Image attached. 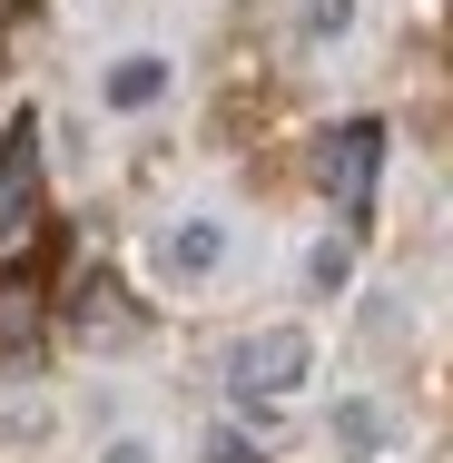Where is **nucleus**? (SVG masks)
Segmentation results:
<instances>
[{
    "label": "nucleus",
    "instance_id": "9d476101",
    "mask_svg": "<svg viewBox=\"0 0 453 463\" xmlns=\"http://www.w3.org/2000/svg\"><path fill=\"white\" fill-rule=\"evenodd\" d=\"M217 463H257V444H237V434H217Z\"/></svg>",
    "mask_w": 453,
    "mask_h": 463
},
{
    "label": "nucleus",
    "instance_id": "f257e3e1",
    "mask_svg": "<svg viewBox=\"0 0 453 463\" xmlns=\"http://www.w3.org/2000/svg\"><path fill=\"white\" fill-rule=\"evenodd\" d=\"M374 178H384V118H345V128L316 138V187L345 217V237L374 227Z\"/></svg>",
    "mask_w": 453,
    "mask_h": 463
},
{
    "label": "nucleus",
    "instance_id": "1a4fd4ad",
    "mask_svg": "<svg viewBox=\"0 0 453 463\" xmlns=\"http://www.w3.org/2000/svg\"><path fill=\"white\" fill-rule=\"evenodd\" d=\"M99 463H158V454H148L138 434H118V444H109V454H99Z\"/></svg>",
    "mask_w": 453,
    "mask_h": 463
},
{
    "label": "nucleus",
    "instance_id": "6e6552de",
    "mask_svg": "<svg viewBox=\"0 0 453 463\" xmlns=\"http://www.w3.org/2000/svg\"><path fill=\"white\" fill-rule=\"evenodd\" d=\"M345 267H355V257H345V237H326V247L306 257V277H316V296H335V286H345Z\"/></svg>",
    "mask_w": 453,
    "mask_h": 463
},
{
    "label": "nucleus",
    "instance_id": "39448f33",
    "mask_svg": "<svg viewBox=\"0 0 453 463\" xmlns=\"http://www.w3.org/2000/svg\"><path fill=\"white\" fill-rule=\"evenodd\" d=\"M168 90H178V70H168L158 50H128V60H109V80H99L109 109H158Z\"/></svg>",
    "mask_w": 453,
    "mask_h": 463
},
{
    "label": "nucleus",
    "instance_id": "0eeeda50",
    "mask_svg": "<svg viewBox=\"0 0 453 463\" xmlns=\"http://www.w3.org/2000/svg\"><path fill=\"white\" fill-rule=\"evenodd\" d=\"M296 30H306V40H345V30H355V0H306Z\"/></svg>",
    "mask_w": 453,
    "mask_h": 463
},
{
    "label": "nucleus",
    "instance_id": "423d86ee",
    "mask_svg": "<svg viewBox=\"0 0 453 463\" xmlns=\"http://www.w3.org/2000/svg\"><path fill=\"white\" fill-rule=\"evenodd\" d=\"M374 444H384V404H364V394H355V404H335V454L364 463Z\"/></svg>",
    "mask_w": 453,
    "mask_h": 463
},
{
    "label": "nucleus",
    "instance_id": "20e7f679",
    "mask_svg": "<svg viewBox=\"0 0 453 463\" xmlns=\"http://www.w3.org/2000/svg\"><path fill=\"white\" fill-rule=\"evenodd\" d=\"M217 267H227V227L217 217H178V227L148 237V277L158 286H207Z\"/></svg>",
    "mask_w": 453,
    "mask_h": 463
},
{
    "label": "nucleus",
    "instance_id": "f03ea898",
    "mask_svg": "<svg viewBox=\"0 0 453 463\" xmlns=\"http://www.w3.org/2000/svg\"><path fill=\"white\" fill-rule=\"evenodd\" d=\"M306 365H316L306 326H267V335H247V345L227 355V384H237V394H296Z\"/></svg>",
    "mask_w": 453,
    "mask_h": 463
},
{
    "label": "nucleus",
    "instance_id": "7ed1b4c3",
    "mask_svg": "<svg viewBox=\"0 0 453 463\" xmlns=\"http://www.w3.org/2000/svg\"><path fill=\"white\" fill-rule=\"evenodd\" d=\"M30 217H40V118L20 109L0 128V247H20Z\"/></svg>",
    "mask_w": 453,
    "mask_h": 463
}]
</instances>
